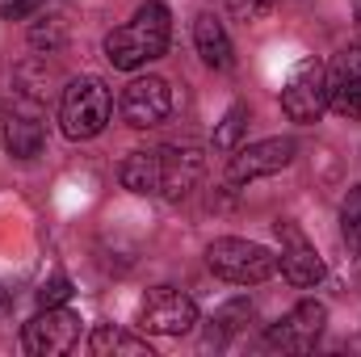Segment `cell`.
<instances>
[{"label": "cell", "instance_id": "cell-23", "mask_svg": "<svg viewBox=\"0 0 361 357\" xmlns=\"http://www.w3.org/2000/svg\"><path fill=\"white\" fill-rule=\"evenodd\" d=\"M72 298V282L68 277H51V282H42V290H38V307H63Z\"/></svg>", "mask_w": 361, "mask_h": 357}, {"label": "cell", "instance_id": "cell-4", "mask_svg": "<svg viewBox=\"0 0 361 357\" xmlns=\"http://www.w3.org/2000/svg\"><path fill=\"white\" fill-rule=\"evenodd\" d=\"M281 109L298 126H311V122L324 118V109H328V68L319 59H302V63L290 68L286 89H281Z\"/></svg>", "mask_w": 361, "mask_h": 357}, {"label": "cell", "instance_id": "cell-9", "mask_svg": "<svg viewBox=\"0 0 361 357\" xmlns=\"http://www.w3.org/2000/svg\"><path fill=\"white\" fill-rule=\"evenodd\" d=\"M173 114V89L160 76H139L122 89V118L135 131H152Z\"/></svg>", "mask_w": 361, "mask_h": 357}, {"label": "cell", "instance_id": "cell-6", "mask_svg": "<svg viewBox=\"0 0 361 357\" xmlns=\"http://www.w3.org/2000/svg\"><path fill=\"white\" fill-rule=\"evenodd\" d=\"M197 324V303L173 286H156L139 307V328L152 337H185Z\"/></svg>", "mask_w": 361, "mask_h": 357}, {"label": "cell", "instance_id": "cell-12", "mask_svg": "<svg viewBox=\"0 0 361 357\" xmlns=\"http://www.w3.org/2000/svg\"><path fill=\"white\" fill-rule=\"evenodd\" d=\"M122 185L139 198H164V152L152 147V152H130L122 160Z\"/></svg>", "mask_w": 361, "mask_h": 357}, {"label": "cell", "instance_id": "cell-5", "mask_svg": "<svg viewBox=\"0 0 361 357\" xmlns=\"http://www.w3.org/2000/svg\"><path fill=\"white\" fill-rule=\"evenodd\" d=\"M76 341H80V315L68 307H42L21 332L25 353L34 357H63L76 349Z\"/></svg>", "mask_w": 361, "mask_h": 357}, {"label": "cell", "instance_id": "cell-19", "mask_svg": "<svg viewBox=\"0 0 361 357\" xmlns=\"http://www.w3.org/2000/svg\"><path fill=\"white\" fill-rule=\"evenodd\" d=\"M244 324H252V303H248V298H235V303H227V307L214 315V328H219V332H240Z\"/></svg>", "mask_w": 361, "mask_h": 357}, {"label": "cell", "instance_id": "cell-21", "mask_svg": "<svg viewBox=\"0 0 361 357\" xmlns=\"http://www.w3.org/2000/svg\"><path fill=\"white\" fill-rule=\"evenodd\" d=\"M227 8H231L240 21H265L273 8H277V0H227Z\"/></svg>", "mask_w": 361, "mask_h": 357}, {"label": "cell", "instance_id": "cell-24", "mask_svg": "<svg viewBox=\"0 0 361 357\" xmlns=\"http://www.w3.org/2000/svg\"><path fill=\"white\" fill-rule=\"evenodd\" d=\"M42 0H0V17H8V21H17V17H25V13H34Z\"/></svg>", "mask_w": 361, "mask_h": 357}, {"label": "cell", "instance_id": "cell-11", "mask_svg": "<svg viewBox=\"0 0 361 357\" xmlns=\"http://www.w3.org/2000/svg\"><path fill=\"white\" fill-rule=\"evenodd\" d=\"M47 143V131H42V118L38 109L30 105V97H17L8 105V118H4V147L13 160H34Z\"/></svg>", "mask_w": 361, "mask_h": 357}, {"label": "cell", "instance_id": "cell-16", "mask_svg": "<svg viewBox=\"0 0 361 357\" xmlns=\"http://www.w3.org/2000/svg\"><path fill=\"white\" fill-rule=\"evenodd\" d=\"M328 89H361V42H349L332 68H328Z\"/></svg>", "mask_w": 361, "mask_h": 357}, {"label": "cell", "instance_id": "cell-13", "mask_svg": "<svg viewBox=\"0 0 361 357\" xmlns=\"http://www.w3.org/2000/svg\"><path fill=\"white\" fill-rule=\"evenodd\" d=\"M193 42H197V55H202V63H206V68L227 72V68L235 63L231 38H227L223 21H219L214 13H197V21H193Z\"/></svg>", "mask_w": 361, "mask_h": 357}, {"label": "cell", "instance_id": "cell-7", "mask_svg": "<svg viewBox=\"0 0 361 357\" xmlns=\"http://www.w3.org/2000/svg\"><path fill=\"white\" fill-rule=\"evenodd\" d=\"M273 231H277V240H281V257H277L281 277H286L290 286H298V290L319 286V282H324V261H319L315 244L302 236V227L290 223V219H277Z\"/></svg>", "mask_w": 361, "mask_h": 357}, {"label": "cell", "instance_id": "cell-25", "mask_svg": "<svg viewBox=\"0 0 361 357\" xmlns=\"http://www.w3.org/2000/svg\"><path fill=\"white\" fill-rule=\"evenodd\" d=\"M353 17L361 21V0H353Z\"/></svg>", "mask_w": 361, "mask_h": 357}, {"label": "cell", "instance_id": "cell-20", "mask_svg": "<svg viewBox=\"0 0 361 357\" xmlns=\"http://www.w3.org/2000/svg\"><path fill=\"white\" fill-rule=\"evenodd\" d=\"M328 109H336L349 122H361V89H328Z\"/></svg>", "mask_w": 361, "mask_h": 357}, {"label": "cell", "instance_id": "cell-3", "mask_svg": "<svg viewBox=\"0 0 361 357\" xmlns=\"http://www.w3.org/2000/svg\"><path fill=\"white\" fill-rule=\"evenodd\" d=\"M206 265L214 277L231 282V286H261L277 273V253H269L265 244L257 240H235V236H223L206 248Z\"/></svg>", "mask_w": 361, "mask_h": 357}, {"label": "cell", "instance_id": "cell-22", "mask_svg": "<svg viewBox=\"0 0 361 357\" xmlns=\"http://www.w3.org/2000/svg\"><path fill=\"white\" fill-rule=\"evenodd\" d=\"M30 42H34V47H47V51H59V47H63V25H59V17H47V25H34V30H30Z\"/></svg>", "mask_w": 361, "mask_h": 357}, {"label": "cell", "instance_id": "cell-15", "mask_svg": "<svg viewBox=\"0 0 361 357\" xmlns=\"http://www.w3.org/2000/svg\"><path fill=\"white\" fill-rule=\"evenodd\" d=\"M89 349L92 353H126V357H152V345L147 341H139V337H126V332H118L114 324H97L89 337Z\"/></svg>", "mask_w": 361, "mask_h": 357}, {"label": "cell", "instance_id": "cell-18", "mask_svg": "<svg viewBox=\"0 0 361 357\" xmlns=\"http://www.w3.org/2000/svg\"><path fill=\"white\" fill-rule=\"evenodd\" d=\"M341 231H345V244L361 253V185L345 198V206H341Z\"/></svg>", "mask_w": 361, "mask_h": 357}, {"label": "cell", "instance_id": "cell-2", "mask_svg": "<svg viewBox=\"0 0 361 357\" xmlns=\"http://www.w3.org/2000/svg\"><path fill=\"white\" fill-rule=\"evenodd\" d=\"M109 114H114V97L101 76L68 80V89L59 97V126L68 139H97L109 126Z\"/></svg>", "mask_w": 361, "mask_h": 357}, {"label": "cell", "instance_id": "cell-17", "mask_svg": "<svg viewBox=\"0 0 361 357\" xmlns=\"http://www.w3.org/2000/svg\"><path fill=\"white\" fill-rule=\"evenodd\" d=\"M244 126H248V105H244V101H235V105L223 114L219 131H214V147H219V152H235V147H240Z\"/></svg>", "mask_w": 361, "mask_h": 357}, {"label": "cell", "instance_id": "cell-14", "mask_svg": "<svg viewBox=\"0 0 361 357\" xmlns=\"http://www.w3.org/2000/svg\"><path fill=\"white\" fill-rule=\"evenodd\" d=\"M164 152V198H185L202 177V152L197 147H160Z\"/></svg>", "mask_w": 361, "mask_h": 357}, {"label": "cell", "instance_id": "cell-1", "mask_svg": "<svg viewBox=\"0 0 361 357\" xmlns=\"http://www.w3.org/2000/svg\"><path fill=\"white\" fill-rule=\"evenodd\" d=\"M169 38H173V13L160 0H147V4H139V13L126 25L105 34V59L118 72H135V68L160 59L169 51Z\"/></svg>", "mask_w": 361, "mask_h": 357}, {"label": "cell", "instance_id": "cell-10", "mask_svg": "<svg viewBox=\"0 0 361 357\" xmlns=\"http://www.w3.org/2000/svg\"><path fill=\"white\" fill-rule=\"evenodd\" d=\"M294 152H298V143L286 139V135H277V139H261V143H248V147H235L227 177L235 181V185L257 181V177H273V173L290 169Z\"/></svg>", "mask_w": 361, "mask_h": 357}, {"label": "cell", "instance_id": "cell-8", "mask_svg": "<svg viewBox=\"0 0 361 357\" xmlns=\"http://www.w3.org/2000/svg\"><path fill=\"white\" fill-rule=\"evenodd\" d=\"M324 324H328V307L315 303V298H302L298 307H290V311L269 328L265 345H269V349H281V353H307V349H315Z\"/></svg>", "mask_w": 361, "mask_h": 357}]
</instances>
